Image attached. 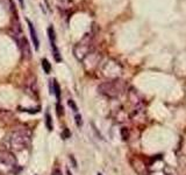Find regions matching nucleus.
Segmentation results:
<instances>
[{
    "mask_svg": "<svg viewBox=\"0 0 186 175\" xmlns=\"http://www.w3.org/2000/svg\"><path fill=\"white\" fill-rule=\"evenodd\" d=\"M29 143V132L21 129L14 130V131L9 132L2 141V144L6 145V148L8 151H15V152H20L24 148H27Z\"/></svg>",
    "mask_w": 186,
    "mask_h": 175,
    "instance_id": "f257e3e1",
    "label": "nucleus"
},
{
    "mask_svg": "<svg viewBox=\"0 0 186 175\" xmlns=\"http://www.w3.org/2000/svg\"><path fill=\"white\" fill-rule=\"evenodd\" d=\"M125 90V83L119 78H114L108 82H104L98 86V91L108 98H116Z\"/></svg>",
    "mask_w": 186,
    "mask_h": 175,
    "instance_id": "f03ea898",
    "label": "nucleus"
},
{
    "mask_svg": "<svg viewBox=\"0 0 186 175\" xmlns=\"http://www.w3.org/2000/svg\"><path fill=\"white\" fill-rule=\"evenodd\" d=\"M93 49V35L86 33L80 41H78L73 47V55L78 61H84L85 57L92 53Z\"/></svg>",
    "mask_w": 186,
    "mask_h": 175,
    "instance_id": "7ed1b4c3",
    "label": "nucleus"
},
{
    "mask_svg": "<svg viewBox=\"0 0 186 175\" xmlns=\"http://www.w3.org/2000/svg\"><path fill=\"white\" fill-rule=\"evenodd\" d=\"M0 163H2L5 166H15L16 165V158L11 151L0 150Z\"/></svg>",
    "mask_w": 186,
    "mask_h": 175,
    "instance_id": "20e7f679",
    "label": "nucleus"
},
{
    "mask_svg": "<svg viewBox=\"0 0 186 175\" xmlns=\"http://www.w3.org/2000/svg\"><path fill=\"white\" fill-rule=\"evenodd\" d=\"M18 46H19L20 50H21V54H22L23 59H24V60H29L30 57H31V49H30L28 40L23 36V38L18 42Z\"/></svg>",
    "mask_w": 186,
    "mask_h": 175,
    "instance_id": "39448f33",
    "label": "nucleus"
},
{
    "mask_svg": "<svg viewBox=\"0 0 186 175\" xmlns=\"http://www.w3.org/2000/svg\"><path fill=\"white\" fill-rule=\"evenodd\" d=\"M27 23H28V28H29V33H30V38H31V41H33V43H34V47H35V49H38V47H40V41H38V38H37V33H36V29H35V27H34V25L33 22L27 19Z\"/></svg>",
    "mask_w": 186,
    "mask_h": 175,
    "instance_id": "423d86ee",
    "label": "nucleus"
},
{
    "mask_svg": "<svg viewBox=\"0 0 186 175\" xmlns=\"http://www.w3.org/2000/svg\"><path fill=\"white\" fill-rule=\"evenodd\" d=\"M50 43H51V49H52V54H54V57H55V61L60 62L62 61V56H60L58 48L56 46V42H50Z\"/></svg>",
    "mask_w": 186,
    "mask_h": 175,
    "instance_id": "0eeeda50",
    "label": "nucleus"
},
{
    "mask_svg": "<svg viewBox=\"0 0 186 175\" xmlns=\"http://www.w3.org/2000/svg\"><path fill=\"white\" fill-rule=\"evenodd\" d=\"M52 93H55L56 98H57V103L60 102V85L56 81H52Z\"/></svg>",
    "mask_w": 186,
    "mask_h": 175,
    "instance_id": "6e6552de",
    "label": "nucleus"
},
{
    "mask_svg": "<svg viewBox=\"0 0 186 175\" xmlns=\"http://www.w3.org/2000/svg\"><path fill=\"white\" fill-rule=\"evenodd\" d=\"M41 63H42V68H43L45 74H50V71H51V64H50V62L48 61L47 59H42Z\"/></svg>",
    "mask_w": 186,
    "mask_h": 175,
    "instance_id": "1a4fd4ad",
    "label": "nucleus"
},
{
    "mask_svg": "<svg viewBox=\"0 0 186 175\" xmlns=\"http://www.w3.org/2000/svg\"><path fill=\"white\" fill-rule=\"evenodd\" d=\"M45 126H47V129H48V131H52V129H54V125H52V118L51 116H50V113H45Z\"/></svg>",
    "mask_w": 186,
    "mask_h": 175,
    "instance_id": "9d476101",
    "label": "nucleus"
},
{
    "mask_svg": "<svg viewBox=\"0 0 186 175\" xmlns=\"http://www.w3.org/2000/svg\"><path fill=\"white\" fill-rule=\"evenodd\" d=\"M48 35H49V39H50V42H56L55 29H54L52 26H49V27H48Z\"/></svg>",
    "mask_w": 186,
    "mask_h": 175,
    "instance_id": "9b49d317",
    "label": "nucleus"
},
{
    "mask_svg": "<svg viewBox=\"0 0 186 175\" xmlns=\"http://www.w3.org/2000/svg\"><path fill=\"white\" fill-rule=\"evenodd\" d=\"M121 137L123 140H127L128 138H129V131L127 127H123V129H121Z\"/></svg>",
    "mask_w": 186,
    "mask_h": 175,
    "instance_id": "f8f14e48",
    "label": "nucleus"
},
{
    "mask_svg": "<svg viewBox=\"0 0 186 175\" xmlns=\"http://www.w3.org/2000/svg\"><path fill=\"white\" fill-rule=\"evenodd\" d=\"M74 119H76V124H77V126H78V127H80V126L83 125L82 116H80V114H76Z\"/></svg>",
    "mask_w": 186,
    "mask_h": 175,
    "instance_id": "ddd939ff",
    "label": "nucleus"
},
{
    "mask_svg": "<svg viewBox=\"0 0 186 175\" xmlns=\"http://www.w3.org/2000/svg\"><path fill=\"white\" fill-rule=\"evenodd\" d=\"M67 104H69V106L70 107H72V110H73V111H78V107H77V105H76L74 100H72V99H69V100H67Z\"/></svg>",
    "mask_w": 186,
    "mask_h": 175,
    "instance_id": "4468645a",
    "label": "nucleus"
},
{
    "mask_svg": "<svg viewBox=\"0 0 186 175\" xmlns=\"http://www.w3.org/2000/svg\"><path fill=\"white\" fill-rule=\"evenodd\" d=\"M62 137H63V139H67V138L71 137V133H70V131L67 129H64V131H63V133H62Z\"/></svg>",
    "mask_w": 186,
    "mask_h": 175,
    "instance_id": "2eb2a0df",
    "label": "nucleus"
},
{
    "mask_svg": "<svg viewBox=\"0 0 186 175\" xmlns=\"http://www.w3.org/2000/svg\"><path fill=\"white\" fill-rule=\"evenodd\" d=\"M63 113H64V111H63V106L60 105V103H57V116L60 117Z\"/></svg>",
    "mask_w": 186,
    "mask_h": 175,
    "instance_id": "dca6fc26",
    "label": "nucleus"
},
{
    "mask_svg": "<svg viewBox=\"0 0 186 175\" xmlns=\"http://www.w3.org/2000/svg\"><path fill=\"white\" fill-rule=\"evenodd\" d=\"M52 175H62V173H60L58 169H55V170L52 172Z\"/></svg>",
    "mask_w": 186,
    "mask_h": 175,
    "instance_id": "f3484780",
    "label": "nucleus"
},
{
    "mask_svg": "<svg viewBox=\"0 0 186 175\" xmlns=\"http://www.w3.org/2000/svg\"><path fill=\"white\" fill-rule=\"evenodd\" d=\"M18 1H19L20 6H21V7H22V8H24V1H23V0H18Z\"/></svg>",
    "mask_w": 186,
    "mask_h": 175,
    "instance_id": "a211bd4d",
    "label": "nucleus"
},
{
    "mask_svg": "<svg viewBox=\"0 0 186 175\" xmlns=\"http://www.w3.org/2000/svg\"><path fill=\"white\" fill-rule=\"evenodd\" d=\"M98 175H103V174H100V173H99V174H98Z\"/></svg>",
    "mask_w": 186,
    "mask_h": 175,
    "instance_id": "6ab92c4d",
    "label": "nucleus"
},
{
    "mask_svg": "<svg viewBox=\"0 0 186 175\" xmlns=\"http://www.w3.org/2000/svg\"><path fill=\"white\" fill-rule=\"evenodd\" d=\"M0 175H1V173H0Z\"/></svg>",
    "mask_w": 186,
    "mask_h": 175,
    "instance_id": "aec40b11",
    "label": "nucleus"
}]
</instances>
